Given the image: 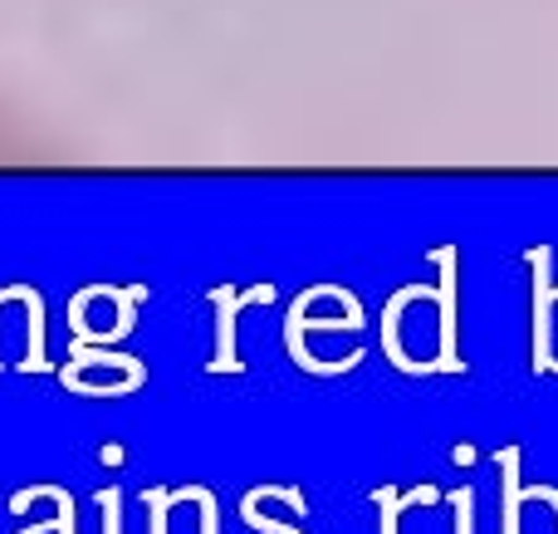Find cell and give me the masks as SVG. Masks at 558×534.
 <instances>
[{"instance_id": "obj_1", "label": "cell", "mask_w": 558, "mask_h": 534, "mask_svg": "<svg viewBox=\"0 0 558 534\" xmlns=\"http://www.w3.org/2000/svg\"><path fill=\"white\" fill-rule=\"evenodd\" d=\"M251 300H270V284H265V290H255V294H245V300H235L231 290H216V304H221V368H235V310H241V304H251Z\"/></svg>"}]
</instances>
